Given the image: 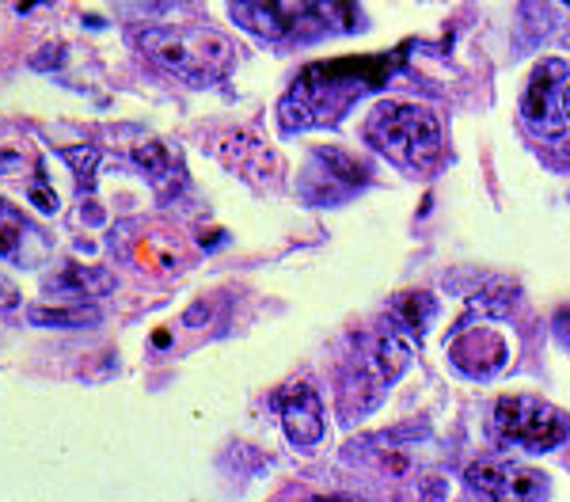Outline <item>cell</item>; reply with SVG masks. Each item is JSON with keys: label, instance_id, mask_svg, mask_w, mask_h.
Segmentation results:
<instances>
[{"label": "cell", "instance_id": "obj_24", "mask_svg": "<svg viewBox=\"0 0 570 502\" xmlns=\"http://www.w3.org/2000/svg\"><path fill=\"white\" fill-rule=\"evenodd\" d=\"M563 4H567V8H570V0H563Z\"/></svg>", "mask_w": 570, "mask_h": 502}, {"label": "cell", "instance_id": "obj_14", "mask_svg": "<svg viewBox=\"0 0 570 502\" xmlns=\"http://www.w3.org/2000/svg\"><path fill=\"white\" fill-rule=\"evenodd\" d=\"M395 313L407 319V327L422 339V335H426V327H430V319H434V313H438V305H434V297H430V294H403L400 301H395Z\"/></svg>", "mask_w": 570, "mask_h": 502}, {"label": "cell", "instance_id": "obj_10", "mask_svg": "<svg viewBox=\"0 0 570 502\" xmlns=\"http://www.w3.org/2000/svg\"><path fill=\"white\" fill-rule=\"evenodd\" d=\"M115 289V278L104 267H80V263H69L61 267L53 278H46V294H61V297H104Z\"/></svg>", "mask_w": 570, "mask_h": 502}, {"label": "cell", "instance_id": "obj_2", "mask_svg": "<svg viewBox=\"0 0 570 502\" xmlns=\"http://www.w3.org/2000/svg\"><path fill=\"white\" fill-rule=\"evenodd\" d=\"M365 141L395 168L426 171L441 157V118L422 104H384L365 126Z\"/></svg>", "mask_w": 570, "mask_h": 502}, {"label": "cell", "instance_id": "obj_9", "mask_svg": "<svg viewBox=\"0 0 570 502\" xmlns=\"http://www.w3.org/2000/svg\"><path fill=\"white\" fill-rule=\"evenodd\" d=\"M274 404L282 411V431L289 437V445L297 450H312L324 437V404H320L316 388H308L305 381L297 385H285Z\"/></svg>", "mask_w": 570, "mask_h": 502}, {"label": "cell", "instance_id": "obj_5", "mask_svg": "<svg viewBox=\"0 0 570 502\" xmlns=\"http://www.w3.org/2000/svg\"><path fill=\"white\" fill-rule=\"evenodd\" d=\"M468 488L499 502H532L548 499V476L518 461H480L464 472Z\"/></svg>", "mask_w": 570, "mask_h": 502}, {"label": "cell", "instance_id": "obj_20", "mask_svg": "<svg viewBox=\"0 0 570 502\" xmlns=\"http://www.w3.org/2000/svg\"><path fill=\"white\" fill-rule=\"evenodd\" d=\"M16 301H20V294H16V286L8 278H0V308H12Z\"/></svg>", "mask_w": 570, "mask_h": 502}, {"label": "cell", "instance_id": "obj_12", "mask_svg": "<svg viewBox=\"0 0 570 502\" xmlns=\"http://www.w3.org/2000/svg\"><path fill=\"white\" fill-rule=\"evenodd\" d=\"M27 319L35 327H58V332H85V327H96L99 308L96 305H31L27 308Z\"/></svg>", "mask_w": 570, "mask_h": 502}, {"label": "cell", "instance_id": "obj_23", "mask_svg": "<svg viewBox=\"0 0 570 502\" xmlns=\"http://www.w3.org/2000/svg\"><path fill=\"white\" fill-rule=\"evenodd\" d=\"M567 46H570V31H567Z\"/></svg>", "mask_w": 570, "mask_h": 502}, {"label": "cell", "instance_id": "obj_16", "mask_svg": "<svg viewBox=\"0 0 570 502\" xmlns=\"http://www.w3.org/2000/svg\"><path fill=\"white\" fill-rule=\"evenodd\" d=\"M61 160L72 168V176H80V183H91L99 164V149H91V145H85V149H61Z\"/></svg>", "mask_w": 570, "mask_h": 502}, {"label": "cell", "instance_id": "obj_13", "mask_svg": "<svg viewBox=\"0 0 570 502\" xmlns=\"http://www.w3.org/2000/svg\"><path fill=\"white\" fill-rule=\"evenodd\" d=\"M373 365H376V381L381 385H392L400 381V373L411 365V346L400 339V335H381L373 351Z\"/></svg>", "mask_w": 570, "mask_h": 502}, {"label": "cell", "instance_id": "obj_3", "mask_svg": "<svg viewBox=\"0 0 570 502\" xmlns=\"http://www.w3.org/2000/svg\"><path fill=\"white\" fill-rule=\"evenodd\" d=\"M373 88V77H365L357 61H338V66H312L301 72V80L282 99V126L285 130H305L327 118H338L351 107L354 96Z\"/></svg>", "mask_w": 570, "mask_h": 502}, {"label": "cell", "instance_id": "obj_18", "mask_svg": "<svg viewBox=\"0 0 570 502\" xmlns=\"http://www.w3.org/2000/svg\"><path fill=\"white\" fill-rule=\"evenodd\" d=\"M35 69H58L66 66V46H46V50H39V58H31Z\"/></svg>", "mask_w": 570, "mask_h": 502}, {"label": "cell", "instance_id": "obj_19", "mask_svg": "<svg viewBox=\"0 0 570 502\" xmlns=\"http://www.w3.org/2000/svg\"><path fill=\"white\" fill-rule=\"evenodd\" d=\"M27 198H31V203L39 206L42 214H58V195H53V190H46L42 183H35V187L27 190Z\"/></svg>", "mask_w": 570, "mask_h": 502}, {"label": "cell", "instance_id": "obj_15", "mask_svg": "<svg viewBox=\"0 0 570 502\" xmlns=\"http://www.w3.org/2000/svg\"><path fill=\"white\" fill-rule=\"evenodd\" d=\"M23 214L16 206H8L0 198V255H20V244H23Z\"/></svg>", "mask_w": 570, "mask_h": 502}, {"label": "cell", "instance_id": "obj_8", "mask_svg": "<svg viewBox=\"0 0 570 502\" xmlns=\"http://www.w3.org/2000/svg\"><path fill=\"white\" fill-rule=\"evenodd\" d=\"M449 358L468 377H494L510 358V351H505V339L494 327H472L468 319H461L453 343H449Z\"/></svg>", "mask_w": 570, "mask_h": 502}, {"label": "cell", "instance_id": "obj_17", "mask_svg": "<svg viewBox=\"0 0 570 502\" xmlns=\"http://www.w3.org/2000/svg\"><path fill=\"white\" fill-rule=\"evenodd\" d=\"M510 305H513L510 289H505V286H491L483 297L475 294V301H472V313H480V316H502V313H510Z\"/></svg>", "mask_w": 570, "mask_h": 502}, {"label": "cell", "instance_id": "obj_11", "mask_svg": "<svg viewBox=\"0 0 570 502\" xmlns=\"http://www.w3.org/2000/svg\"><path fill=\"white\" fill-rule=\"evenodd\" d=\"M126 152H130V160L145 171V176H149L153 187L168 195L171 183L179 179V168H176V160H171L168 145H160L156 137H137L134 145H126Z\"/></svg>", "mask_w": 570, "mask_h": 502}, {"label": "cell", "instance_id": "obj_1", "mask_svg": "<svg viewBox=\"0 0 570 502\" xmlns=\"http://www.w3.org/2000/svg\"><path fill=\"white\" fill-rule=\"evenodd\" d=\"M130 42L153 66L187 85H217L236 66V46L206 27H134Z\"/></svg>", "mask_w": 570, "mask_h": 502}, {"label": "cell", "instance_id": "obj_21", "mask_svg": "<svg viewBox=\"0 0 570 502\" xmlns=\"http://www.w3.org/2000/svg\"><path fill=\"white\" fill-rule=\"evenodd\" d=\"M198 319H209V308H206V305H195V308H190V313L183 316V324H187V327H195Z\"/></svg>", "mask_w": 570, "mask_h": 502}, {"label": "cell", "instance_id": "obj_4", "mask_svg": "<svg viewBox=\"0 0 570 502\" xmlns=\"http://www.w3.org/2000/svg\"><path fill=\"white\" fill-rule=\"evenodd\" d=\"M491 426L502 445H525L532 453H548L570 437L567 411L540 396H502L494 404Z\"/></svg>", "mask_w": 570, "mask_h": 502}, {"label": "cell", "instance_id": "obj_22", "mask_svg": "<svg viewBox=\"0 0 570 502\" xmlns=\"http://www.w3.org/2000/svg\"><path fill=\"white\" fill-rule=\"evenodd\" d=\"M559 107H563V118L570 122V80L563 85V91H559Z\"/></svg>", "mask_w": 570, "mask_h": 502}, {"label": "cell", "instance_id": "obj_7", "mask_svg": "<svg viewBox=\"0 0 570 502\" xmlns=\"http://www.w3.org/2000/svg\"><path fill=\"white\" fill-rule=\"evenodd\" d=\"M233 20L252 31L255 39L278 42L293 31L305 16H312L308 0H228Z\"/></svg>", "mask_w": 570, "mask_h": 502}, {"label": "cell", "instance_id": "obj_6", "mask_svg": "<svg viewBox=\"0 0 570 502\" xmlns=\"http://www.w3.org/2000/svg\"><path fill=\"white\" fill-rule=\"evenodd\" d=\"M570 80V69L563 66L559 58H548L532 69L529 77V88L521 96V115L532 130L548 134V137H559L567 130V118H563V107H559V91Z\"/></svg>", "mask_w": 570, "mask_h": 502}]
</instances>
